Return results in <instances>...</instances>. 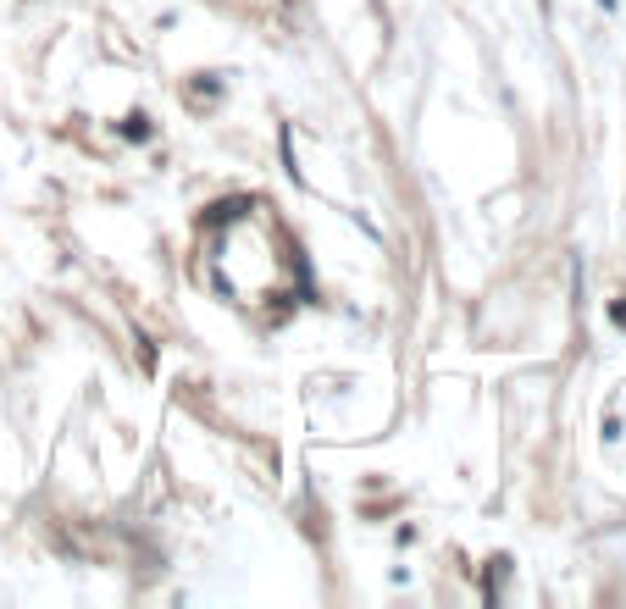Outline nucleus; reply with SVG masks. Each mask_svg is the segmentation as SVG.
<instances>
[{
    "label": "nucleus",
    "mask_w": 626,
    "mask_h": 609,
    "mask_svg": "<svg viewBox=\"0 0 626 609\" xmlns=\"http://www.w3.org/2000/svg\"><path fill=\"white\" fill-rule=\"evenodd\" d=\"M244 205H250V200H217L211 211H205V222H211V227H222V222H239V216H244Z\"/></svg>",
    "instance_id": "1"
},
{
    "label": "nucleus",
    "mask_w": 626,
    "mask_h": 609,
    "mask_svg": "<svg viewBox=\"0 0 626 609\" xmlns=\"http://www.w3.org/2000/svg\"><path fill=\"white\" fill-rule=\"evenodd\" d=\"M599 6H604V12H615V0H599Z\"/></svg>",
    "instance_id": "4"
},
{
    "label": "nucleus",
    "mask_w": 626,
    "mask_h": 609,
    "mask_svg": "<svg viewBox=\"0 0 626 609\" xmlns=\"http://www.w3.org/2000/svg\"><path fill=\"white\" fill-rule=\"evenodd\" d=\"M610 322H615V327H626V299H615V305H610Z\"/></svg>",
    "instance_id": "3"
},
{
    "label": "nucleus",
    "mask_w": 626,
    "mask_h": 609,
    "mask_svg": "<svg viewBox=\"0 0 626 609\" xmlns=\"http://www.w3.org/2000/svg\"><path fill=\"white\" fill-rule=\"evenodd\" d=\"M122 139H150V117H145V111L122 117Z\"/></svg>",
    "instance_id": "2"
}]
</instances>
